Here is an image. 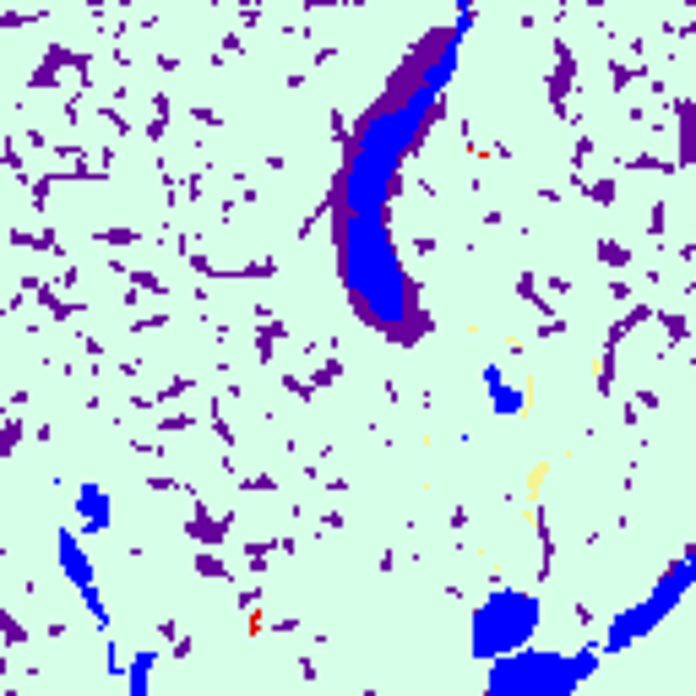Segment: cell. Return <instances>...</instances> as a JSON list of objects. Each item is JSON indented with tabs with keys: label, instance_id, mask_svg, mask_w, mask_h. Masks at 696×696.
<instances>
[{
	"label": "cell",
	"instance_id": "5",
	"mask_svg": "<svg viewBox=\"0 0 696 696\" xmlns=\"http://www.w3.org/2000/svg\"><path fill=\"white\" fill-rule=\"evenodd\" d=\"M77 517H82L87 533H104L109 522H115V501H109V490L98 479H87L82 490H77Z\"/></svg>",
	"mask_w": 696,
	"mask_h": 696
},
{
	"label": "cell",
	"instance_id": "7",
	"mask_svg": "<svg viewBox=\"0 0 696 696\" xmlns=\"http://www.w3.org/2000/svg\"><path fill=\"white\" fill-rule=\"evenodd\" d=\"M153 664H158V653H136L131 664H126V675H120V680L131 686V696L147 691V680H153Z\"/></svg>",
	"mask_w": 696,
	"mask_h": 696
},
{
	"label": "cell",
	"instance_id": "1",
	"mask_svg": "<svg viewBox=\"0 0 696 696\" xmlns=\"http://www.w3.org/2000/svg\"><path fill=\"white\" fill-rule=\"evenodd\" d=\"M604 664L599 642H588L582 653H539V648H512L501 658H490L484 686L495 696H566L582 680H593Z\"/></svg>",
	"mask_w": 696,
	"mask_h": 696
},
{
	"label": "cell",
	"instance_id": "3",
	"mask_svg": "<svg viewBox=\"0 0 696 696\" xmlns=\"http://www.w3.org/2000/svg\"><path fill=\"white\" fill-rule=\"evenodd\" d=\"M691 582H696V555L686 550L675 566L664 571V577L653 582V593H648V599H637L631 609H620V615L609 620V631L599 637V653H626L631 642H642L653 626H664V620H669V609L686 599V588H691Z\"/></svg>",
	"mask_w": 696,
	"mask_h": 696
},
{
	"label": "cell",
	"instance_id": "2",
	"mask_svg": "<svg viewBox=\"0 0 696 696\" xmlns=\"http://www.w3.org/2000/svg\"><path fill=\"white\" fill-rule=\"evenodd\" d=\"M539 593H522V588H495L490 599L474 609V626H468V648L474 658H501L512 648H528L533 631H539Z\"/></svg>",
	"mask_w": 696,
	"mask_h": 696
},
{
	"label": "cell",
	"instance_id": "6",
	"mask_svg": "<svg viewBox=\"0 0 696 696\" xmlns=\"http://www.w3.org/2000/svg\"><path fill=\"white\" fill-rule=\"evenodd\" d=\"M479 376H484V387H490V408H495V414H501V419H517V414H522V392L512 387V381H506V370H501V365H484Z\"/></svg>",
	"mask_w": 696,
	"mask_h": 696
},
{
	"label": "cell",
	"instance_id": "4",
	"mask_svg": "<svg viewBox=\"0 0 696 696\" xmlns=\"http://www.w3.org/2000/svg\"><path fill=\"white\" fill-rule=\"evenodd\" d=\"M55 555H60V566H66V582L77 588V599L87 604V615H93V626L109 631V609H104V593H98V571H93V561H87V550H82V533L60 528L55 533Z\"/></svg>",
	"mask_w": 696,
	"mask_h": 696
}]
</instances>
